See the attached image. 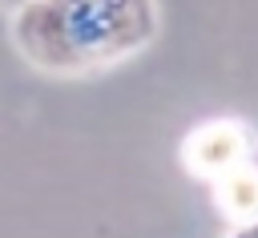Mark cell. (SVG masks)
I'll use <instances>...</instances> for the list:
<instances>
[{"label": "cell", "instance_id": "obj_2", "mask_svg": "<svg viewBox=\"0 0 258 238\" xmlns=\"http://www.w3.org/2000/svg\"><path fill=\"white\" fill-rule=\"evenodd\" d=\"M254 145H258V133L238 121V117H214L198 129H189V137L181 141V161L194 177L202 182H222L226 173L242 169L254 161Z\"/></svg>", "mask_w": 258, "mask_h": 238}, {"label": "cell", "instance_id": "obj_4", "mask_svg": "<svg viewBox=\"0 0 258 238\" xmlns=\"http://www.w3.org/2000/svg\"><path fill=\"white\" fill-rule=\"evenodd\" d=\"M0 4H4V8H12V12H16V8H20V4H28V0H0Z\"/></svg>", "mask_w": 258, "mask_h": 238}, {"label": "cell", "instance_id": "obj_3", "mask_svg": "<svg viewBox=\"0 0 258 238\" xmlns=\"http://www.w3.org/2000/svg\"><path fill=\"white\" fill-rule=\"evenodd\" d=\"M226 238H258V214H250V218H238V222H234V230H230Z\"/></svg>", "mask_w": 258, "mask_h": 238}, {"label": "cell", "instance_id": "obj_1", "mask_svg": "<svg viewBox=\"0 0 258 238\" xmlns=\"http://www.w3.org/2000/svg\"><path fill=\"white\" fill-rule=\"evenodd\" d=\"M16 52L48 77H85L137 56L161 32L157 0H28L12 12Z\"/></svg>", "mask_w": 258, "mask_h": 238}]
</instances>
